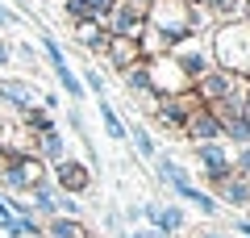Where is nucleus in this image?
Instances as JSON below:
<instances>
[{"instance_id":"1","label":"nucleus","mask_w":250,"mask_h":238,"mask_svg":"<svg viewBox=\"0 0 250 238\" xmlns=\"http://www.w3.org/2000/svg\"><path fill=\"white\" fill-rule=\"evenodd\" d=\"M208 54H213V67L250 79V25L246 21L213 25V34H208Z\"/></svg>"},{"instance_id":"2","label":"nucleus","mask_w":250,"mask_h":238,"mask_svg":"<svg viewBox=\"0 0 250 238\" xmlns=\"http://www.w3.org/2000/svg\"><path fill=\"white\" fill-rule=\"evenodd\" d=\"M146 25L159 29L167 42L192 38V34H196V0H150Z\"/></svg>"},{"instance_id":"3","label":"nucleus","mask_w":250,"mask_h":238,"mask_svg":"<svg viewBox=\"0 0 250 238\" xmlns=\"http://www.w3.org/2000/svg\"><path fill=\"white\" fill-rule=\"evenodd\" d=\"M146 75H150V92H154V96H175V92H188V88H192L188 71L171 59V50L146 59Z\"/></svg>"},{"instance_id":"4","label":"nucleus","mask_w":250,"mask_h":238,"mask_svg":"<svg viewBox=\"0 0 250 238\" xmlns=\"http://www.w3.org/2000/svg\"><path fill=\"white\" fill-rule=\"evenodd\" d=\"M42 180H50V176H46V163L38 155H9V167L0 171V184L9 192H29Z\"/></svg>"},{"instance_id":"5","label":"nucleus","mask_w":250,"mask_h":238,"mask_svg":"<svg viewBox=\"0 0 250 238\" xmlns=\"http://www.w3.org/2000/svg\"><path fill=\"white\" fill-rule=\"evenodd\" d=\"M171 59H175L179 67L188 71V79L205 75V71L213 67V54H208V38L192 34V38H179V42H171Z\"/></svg>"},{"instance_id":"6","label":"nucleus","mask_w":250,"mask_h":238,"mask_svg":"<svg viewBox=\"0 0 250 238\" xmlns=\"http://www.w3.org/2000/svg\"><path fill=\"white\" fill-rule=\"evenodd\" d=\"M42 50H46V63H50L54 79L62 84V92H67L71 100H83V84H80V75L71 71V63H67V54H62V46L54 42L50 34H42Z\"/></svg>"},{"instance_id":"7","label":"nucleus","mask_w":250,"mask_h":238,"mask_svg":"<svg viewBox=\"0 0 250 238\" xmlns=\"http://www.w3.org/2000/svg\"><path fill=\"white\" fill-rule=\"evenodd\" d=\"M192 150H196L200 176H205L208 184H213V180H221V176H229V171H233V163H229V159H233V150L225 146L221 138H217V142H196Z\"/></svg>"},{"instance_id":"8","label":"nucleus","mask_w":250,"mask_h":238,"mask_svg":"<svg viewBox=\"0 0 250 238\" xmlns=\"http://www.w3.org/2000/svg\"><path fill=\"white\" fill-rule=\"evenodd\" d=\"M59 192H71V196H83L92 188V167L88 163H80V159H62V163H54V180H50Z\"/></svg>"},{"instance_id":"9","label":"nucleus","mask_w":250,"mask_h":238,"mask_svg":"<svg viewBox=\"0 0 250 238\" xmlns=\"http://www.w3.org/2000/svg\"><path fill=\"white\" fill-rule=\"evenodd\" d=\"M200 100L192 96V88L188 92H175V96H154V113H159V121L167 125V130H184V121H188V113L196 109Z\"/></svg>"},{"instance_id":"10","label":"nucleus","mask_w":250,"mask_h":238,"mask_svg":"<svg viewBox=\"0 0 250 238\" xmlns=\"http://www.w3.org/2000/svg\"><path fill=\"white\" fill-rule=\"evenodd\" d=\"M213 196L217 205H233V209H250V180L238 176V171H229V176L213 180Z\"/></svg>"},{"instance_id":"11","label":"nucleus","mask_w":250,"mask_h":238,"mask_svg":"<svg viewBox=\"0 0 250 238\" xmlns=\"http://www.w3.org/2000/svg\"><path fill=\"white\" fill-rule=\"evenodd\" d=\"M179 134H184L192 146H196V142H217V138H221V121L213 117V109L196 105L192 113H188V121H184V130H179Z\"/></svg>"},{"instance_id":"12","label":"nucleus","mask_w":250,"mask_h":238,"mask_svg":"<svg viewBox=\"0 0 250 238\" xmlns=\"http://www.w3.org/2000/svg\"><path fill=\"white\" fill-rule=\"evenodd\" d=\"M108 59V67L113 71H125V67H134V63H142V50H138V38H121V34H108L104 50H100Z\"/></svg>"},{"instance_id":"13","label":"nucleus","mask_w":250,"mask_h":238,"mask_svg":"<svg viewBox=\"0 0 250 238\" xmlns=\"http://www.w3.org/2000/svg\"><path fill=\"white\" fill-rule=\"evenodd\" d=\"M38 84H29V79H0V100L4 105H13L17 113H25L29 105H38Z\"/></svg>"},{"instance_id":"14","label":"nucleus","mask_w":250,"mask_h":238,"mask_svg":"<svg viewBox=\"0 0 250 238\" xmlns=\"http://www.w3.org/2000/svg\"><path fill=\"white\" fill-rule=\"evenodd\" d=\"M154 171H159V180L171 188V192H179V196L192 188V171H188L184 163H175L171 155H154Z\"/></svg>"},{"instance_id":"15","label":"nucleus","mask_w":250,"mask_h":238,"mask_svg":"<svg viewBox=\"0 0 250 238\" xmlns=\"http://www.w3.org/2000/svg\"><path fill=\"white\" fill-rule=\"evenodd\" d=\"M34 155L42 159V163H62L67 159V138H62L59 130H46L34 138Z\"/></svg>"},{"instance_id":"16","label":"nucleus","mask_w":250,"mask_h":238,"mask_svg":"<svg viewBox=\"0 0 250 238\" xmlns=\"http://www.w3.org/2000/svg\"><path fill=\"white\" fill-rule=\"evenodd\" d=\"M38 234H42V238H92L88 226H83L80 217H46Z\"/></svg>"},{"instance_id":"17","label":"nucleus","mask_w":250,"mask_h":238,"mask_svg":"<svg viewBox=\"0 0 250 238\" xmlns=\"http://www.w3.org/2000/svg\"><path fill=\"white\" fill-rule=\"evenodd\" d=\"M29 209L42 213V217H59V188H54L50 180L34 184V188H29Z\"/></svg>"},{"instance_id":"18","label":"nucleus","mask_w":250,"mask_h":238,"mask_svg":"<svg viewBox=\"0 0 250 238\" xmlns=\"http://www.w3.org/2000/svg\"><path fill=\"white\" fill-rule=\"evenodd\" d=\"M71 34H75V42L88 46L92 54H100V50H104V42H108V29L100 25V21H92V17H88V21H75Z\"/></svg>"},{"instance_id":"19","label":"nucleus","mask_w":250,"mask_h":238,"mask_svg":"<svg viewBox=\"0 0 250 238\" xmlns=\"http://www.w3.org/2000/svg\"><path fill=\"white\" fill-rule=\"evenodd\" d=\"M200 9L213 17V25H225V21H242V0H196Z\"/></svg>"},{"instance_id":"20","label":"nucleus","mask_w":250,"mask_h":238,"mask_svg":"<svg viewBox=\"0 0 250 238\" xmlns=\"http://www.w3.org/2000/svg\"><path fill=\"white\" fill-rule=\"evenodd\" d=\"M121 79H125V88H129V96H138V100H142V96H154V92H150V75H146V59L134 63V67H125Z\"/></svg>"},{"instance_id":"21","label":"nucleus","mask_w":250,"mask_h":238,"mask_svg":"<svg viewBox=\"0 0 250 238\" xmlns=\"http://www.w3.org/2000/svg\"><path fill=\"white\" fill-rule=\"evenodd\" d=\"M21 125H25L29 134H46V130H59V125H54V117H50V109H42V105H29L25 113H21Z\"/></svg>"},{"instance_id":"22","label":"nucleus","mask_w":250,"mask_h":238,"mask_svg":"<svg viewBox=\"0 0 250 238\" xmlns=\"http://www.w3.org/2000/svg\"><path fill=\"white\" fill-rule=\"evenodd\" d=\"M125 138H134V150H138V159H154L159 155V146H154V138H150V130L146 125H125Z\"/></svg>"},{"instance_id":"23","label":"nucleus","mask_w":250,"mask_h":238,"mask_svg":"<svg viewBox=\"0 0 250 238\" xmlns=\"http://www.w3.org/2000/svg\"><path fill=\"white\" fill-rule=\"evenodd\" d=\"M100 121H104V134H108L113 142H125V121L117 117V109L108 105L104 96H100Z\"/></svg>"},{"instance_id":"24","label":"nucleus","mask_w":250,"mask_h":238,"mask_svg":"<svg viewBox=\"0 0 250 238\" xmlns=\"http://www.w3.org/2000/svg\"><path fill=\"white\" fill-rule=\"evenodd\" d=\"M184 201H188V205H196V209L205 213V217H213V213H217V201L205 192V188H196V184H192V188L184 192Z\"/></svg>"},{"instance_id":"25","label":"nucleus","mask_w":250,"mask_h":238,"mask_svg":"<svg viewBox=\"0 0 250 238\" xmlns=\"http://www.w3.org/2000/svg\"><path fill=\"white\" fill-rule=\"evenodd\" d=\"M233 171H238V176H246L250 180V146H233Z\"/></svg>"},{"instance_id":"26","label":"nucleus","mask_w":250,"mask_h":238,"mask_svg":"<svg viewBox=\"0 0 250 238\" xmlns=\"http://www.w3.org/2000/svg\"><path fill=\"white\" fill-rule=\"evenodd\" d=\"M125 13H134V17H142L146 21V9H150V0H117Z\"/></svg>"},{"instance_id":"27","label":"nucleus","mask_w":250,"mask_h":238,"mask_svg":"<svg viewBox=\"0 0 250 238\" xmlns=\"http://www.w3.org/2000/svg\"><path fill=\"white\" fill-rule=\"evenodd\" d=\"M9 25H21V13H13L9 4H0V29H9Z\"/></svg>"},{"instance_id":"28","label":"nucleus","mask_w":250,"mask_h":238,"mask_svg":"<svg viewBox=\"0 0 250 238\" xmlns=\"http://www.w3.org/2000/svg\"><path fill=\"white\" fill-rule=\"evenodd\" d=\"M17 54H21L25 63H38V54H34V46H29V42H21V46H17Z\"/></svg>"},{"instance_id":"29","label":"nucleus","mask_w":250,"mask_h":238,"mask_svg":"<svg viewBox=\"0 0 250 238\" xmlns=\"http://www.w3.org/2000/svg\"><path fill=\"white\" fill-rule=\"evenodd\" d=\"M9 59H13V46L4 42V38H0V67H4V63H9Z\"/></svg>"},{"instance_id":"30","label":"nucleus","mask_w":250,"mask_h":238,"mask_svg":"<svg viewBox=\"0 0 250 238\" xmlns=\"http://www.w3.org/2000/svg\"><path fill=\"white\" fill-rule=\"evenodd\" d=\"M233 230H238L242 238H250V217H242V221H233Z\"/></svg>"},{"instance_id":"31","label":"nucleus","mask_w":250,"mask_h":238,"mask_svg":"<svg viewBox=\"0 0 250 238\" xmlns=\"http://www.w3.org/2000/svg\"><path fill=\"white\" fill-rule=\"evenodd\" d=\"M196 238H229V234H221V230H200Z\"/></svg>"},{"instance_id":"32","label":"nucleus","mask_w":250,"mask_h":238,"mask_svg":"<svg viewBox=\"0 0 250 238\" xmlns=\"http://www.w3.org/2000/svg\"><path fill=\"white\" fill-rule=\"evenodd\" d=\"M242 21L250 25V0H242Z\"/></svg>"},{"instance_id":"33","label":"nucleus","mask_w":250,"mask_h":238,"mask_svg":"<svg viewBox=\"0 0 250 238\" xmlns=\"http://www.w3.org/2000/svg\"><path fill=\"white\" fill-rule=\"evenodd\" d=\"M9 167V150H0V171Z\"/></svg>"},{"instance_id":"34","label":"nucleus","mask_w":250,"mask_h":238,"mask_svg":"<svg viewBox=\"0 0 250 238\" xmlns=\"http://www.w3.org/2000/svg\"><path fill=\"white\" fill-rule=\"evenodd\" d=\"M242 117H246V125H250V100H246V113H242Z\"/></svg>"},{"instance_id":"35","label":"nucleus","mask_w":250,"mask_h":238,"mask_svg":"<svg viewBox=\"0 0 250 238\" xmlns=\"http://www.w3.org/2000/svg\"><path fill=\"white\" fill-rule=\"evenodd\" d=\"M108 238H129V234H108Z\"/></svg>"}]
</instances>
